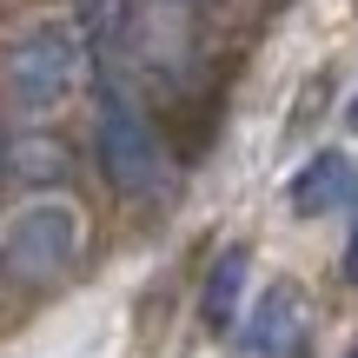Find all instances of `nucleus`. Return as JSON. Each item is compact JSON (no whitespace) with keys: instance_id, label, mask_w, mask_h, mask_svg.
<instances>
[{"instance_id":"1","label":"nucleus","mask_w":358,"mask_h":358,"mask_svg":"<svg viewBox=\"0 0 358 358\" xmlns=\"http://www.w3.org/2000/svg\"><path fill=\"white\" fill-rule=\"evenodd\" d=\"M80 66H87V40L66 13H40L0 53V73H7V100L20 113H60L80 87Z\"/></svg>"},{"instance_id":"2","label":"nucleus","mask_w":358,"mask_h":358,"mask_svg":"<svg viewBox=\"0 0 358 358\" xmlns=\"http://www.w3.org/2000/svg\"><path fill=\"white\" fill-rule=\"evenodd\" d=\"M100 173L113 179L127 199H146L166 173V153H159L153 120L140 113V100L127 93V73L106 66L100 73Z\"/></svg>"},{"instance_id":"3","label":"nucleus","mask_w":358,"mask_h":358,"mask_svg":"<svg viewBox=\"0 0 358 358\" xmlns=\"http://www.w3.org/2000/svg\"><path fill=\"white\" fill-rule=\"evenodd\" d=\"M80 213L66 199H27L20 213L0 226V266L13 279H60L80 259Z\"/></svg>"},{"instance_id":"4","label":"nucleus","mask_w":358,"mask_h":358,"mask_svg":"<svg viewBox=\"0 0 358 358\" xmlns=\"http://www.w3.org/2000/svg\"><path fill=\"white\" fill-rule=\"evenodd\" d=\"M299 325H306L299 285H266V299L252 306V325H245V352H252V358L292 352V345H299Z\"/></svg>"},{"instance_id":"5","label":"nucleus","mask_w":358,"mask_h":358,"mask_svg":"<svg viewBox=\"0 0 358 358\" xmlns=\"http://www.w3.org/2000/svg\"><path fill=\"white\" fill-rule=\"evenodd\" d=\"M345 192H352V159L345 153H319V159H306L299 179H292V213L319 219V213H332Z\"/></svg>"},{"instance_id":"6","label":"nucleus","mask_w":358,"mask_h":358,"mask_svg":"<svg viewBox=\"0 0 358 358\" xmlns=\"http://www.w3.org/2000/svg\"><path fill=\"white\" fill-rule=\"evenodd\" d=\"M245 272H252V252H245V245H226V252L213 259V272H206V299H199V312H206L213 332H232V325H239Z\"/></svg>"},{"instance_id":"7","label":"nucleus","mask_w":358,"mask_h":358,"mask_svg":"<svg viewBox=\"0 0 358 358\" xmlns=\"http://www.w3.org/2000/svg\"><path fill=\"white\" fill-rule=\"evenodd\" d=\"M80 40H93L100 47V60H120V47H127V27H133V7L127 0H80Z\"/></svg>"},{"instance_id":"8","label":"nucleus","mask_w":358,"mask_h":358,"mask_svg":"<svg viewBox=\"0 0 358 358\" xmlns=\"http://www.w3.org/2000/svg\"><path fill=\"white\" fill-rule=\"evenodd\" d=\"M345 279L358 285V219H352V239H345Z\"/></svg>"},{"instance_id":"9","label":"nucleus","mask_w":358,"mask_h":358,"mask_svg":"<svg viewBox=\"0 0 358 358\" xmlns=\"http://www.w3.org/2000/svg\"><path fill=\"white\" fill-rule=\"evenodd\" d=\"M173 7H199V0H173Z\"/></svg>"},{"instance_id":"10","label":"nucleus","mask_w":358,"mask_h":358,"mask_svg":"<svg viewBox=\"0 0 358 358\" xmlns=\"http://www.w3.org/2000/svg\"><path fill=\"white\" fill-rule=\"evenodd\" d=\"M352 127H358V100H352Z\"/></svg>"},{"instance_id":"11","label":"nucleus","mask_w":358,"mask_h":358,"mask_svg":"<svg viewBox=\"0 0 358 358\" xmlns=\"http://www.w3.org/2000/svg\"><path fill=\"white\" fill-rule=\"evenodd\" d=\"M345 358H358V345H352V352H345Z\"/></svg>"}]
</instances>
